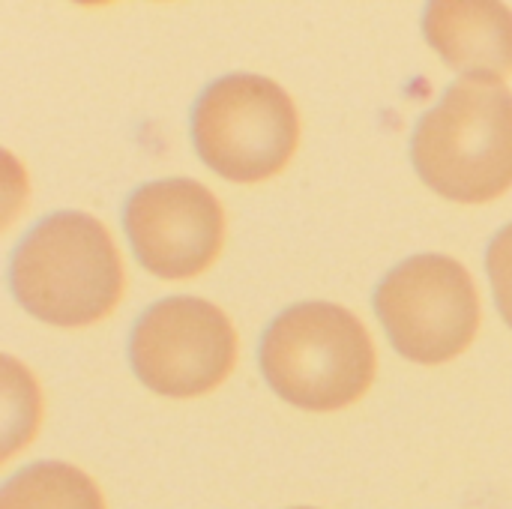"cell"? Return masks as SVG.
<instances>
[{"label":"cell","mask_w":512,"mask_h":509,"mask_svg":"<svg viewBox=\"0 0 512 509\" xmlns=\"http://www.w3.org/2000/svg\"><path fill=\"white\" fill-rule=\"evenodd\" d=\"M237 363V333L228 315L198 297L150 306L132 333V366L144 387L168 399L216 390Z\"/></svg>","instance_id":"6"},{"label":"cell","mask_w":512,"mask_h":509,"mask_svg":"<svg viewBox=\"0 0 512 509\" xmlns=\"http://www.w3.org/2000/svg\"><path fill=\"white\" fill-rule=\"evenodd\" d=\"M426 36L447 66L477 81L512 75V12L489 0H441L426 12Z\"/></svg>","instance_id":"8"},{"label":"cell","mask_w":512,"mask_h":509,"mask_svg":"<svg viewBox=\"0 0 512 509\" xmlns=\"http://www.w3.org/2000/svg\"><path fill=\"white\" fill-rule=\"evenodd\" d=\"M126 231L138 261L162 279H192L222 252L225 213L195 180H156L126 204Z\"/></svg>","instance_id":"7"},{"label":"cell","mask_w":512,"mask_h":509,"mask_svg":"<svg viewBox=\"0 0 512 509\" xmlns=\"http://www.w3.org/2000/svg\"><path fill=\"white\" fill-rule=\"evenodd\" d=\"M261 369L291 405L339 411L372 387L375 345L348 309L300 303L270 324L261 345Z\"/></svg>","instance_id":"3"},{"label":"cell","mask_w":512,"mask_h":509,"mask_svg":"<svg viewBox=\"0 0 512 509\" xmlns=\"http://www.w3.org/2000/svg\"><path fill=\"white\" fill-rule=\"evenodd\" d=\"M6 509H99V501L93 486L78 471L63 465H39L9 486Z\"/></svg>","instance_id":"9"},{"label":"cell","mask_w":512,"mask_h":509,"mask_svg":"<svg viewBox=\"0 0 512 509\" xmlns=\"http://www.w3.org/2000/svg\"><path fill=\"white\" fill-rule=\"evenodd\" d=\"M12 288L21 306L54 327H87L108 318L126 288L108 228L87 213H54L18 246Z\"/></svg>","instance_id":"1"},{"label":"cell","mask_w":512,"mask_h":509,"mask_svg":"<svg viewBox=\"0 0 512 509\" xmlns=\"http://www.w3.org/2000/svg\"><path fill=\"white\" fill-rule=\"evenodd\" d=\"M198 156L234 183L276 177L300 144L294 99L264 75H228L204 90L192 114Z\"/></svg>","instance_id":"4"},{"label":"cell","mask_w":512,"mask_h":509,"mask_svg":"<svg viewBox=\"0 0 512 509\" xmlns=\"http://www.w3.org/2000/svg\"><path fill=\"white\" fill-rule=\"evenodd\" d=\"M486 267H489V279H492V288H495L498 309H501L504 321L512 327V225H507L492 240Z\"/></svg>","instance_id":"10"},{"label":"cell","mask_w":512,"mask_h":509,"mask_svg":"<svg viewBox=\"0 0 512 509\" xmlns=\"http://www.w3.org/2000/svg\"><path fill=\"white\" fill-rule=\"evenodd\" d=\"M420 177L444 198L486 204L512 186V93L465 78L420 120L411 144Z\"/></svg>","instance_id":"2"},{"label":"cell","mask_w":512,"mask_h":509,"mask_svg":"<svg viewBox=\"0 0 512 509\" xmlns=\"http://www.w3.org/2000/svg\"><path fill=\"white\" fill-rule=\"evenodd\" d=\"M375 309L396 351L423 366L459 357L480 330L474 279L447 255H417L399 264L381 282Z\"/></svg>","instance_id":"5"}]
</instances>
